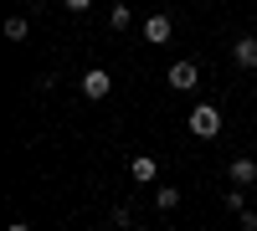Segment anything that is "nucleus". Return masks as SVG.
Segmentation results:
<instances>
[{
  "label": "nucleus",
  "instance_id": "f257e3e1",
  "mask_svg": "<svg viewBox=\"0 0 257 231\" xmlns=\"http://www.w3.org/2000/svg\"><path fill=\"white\" fill-rule=\"evenodd\" d=\"M185 129L196 139H216L221 134V108H216V103H196V108L185 113Z\"/></svg>",
  "mask_w": 257,
  "mask_h": 231
},
{
  "label": "nucleus",
  "instance_id": "f03ea898",
  "mask_svg": "<svg viewBox=\"0 0 257 231\" xmlns=\"http://www.w3.org/2000/svg\"><path fill=\"white\" fill-rule=\"evenodd\" d=\"M77 88H82V98H93V103H103V98L113 93V72H108V67H88V72L77 77Z\"/></svg>",
  "mask_w": 257,
  "mask_h": 231
},
{
  "label": "nucleus",
  "instance_id": "7ed1b4c3",
  "mask_svg": "<svg viewBox=\"0 0 257 231\" xmlns=\"http://www.w3.org/2000/svg\"><path fill=\"white\" fill-rule=\"evenodd\" d=\"M165 82H170V88H175V93H196V82H201V67H196V62H170V72H165Z\"/></svg>",
  "mask_w": 257,
  "mask_h": 231
},
{
  "label": "nucleus",
  "instance_id": "20e7f679",
  "mask_svg": "<svg viewBox=\"0 0 257 231\" xmlns=\"http://www.w3.org/2000/svg\"><path fill=\"white\" fill-rule=\"evenodd\" d=\"M139 31H144L149 47H165V41L175 36V21H170L165 11H155V16H144V21H139Z\"/></svg>",
  "mask_w": 257,
  "mask_h": 231
},
{
  "label": "nucleus",
  "instance_id": "39448f33",
  "mask_svg": "<svg viewBox=\"0 0 257 231\" xmlns=\"http://www.w3.org/2000/svg\"><path fill=\"white\" fill-rule=\"evenodd\" d=\"M128 180H134V185H155L160 180V159L155 154H134V159H128Z\"/></svg>",
  "mask_w": 257,
  "mask_h": 231
},
{
  "label": "nucleus",
  "instance_id": "423d86ee",
  "mask_svg": "<svg viewBox=\"0 0 257 231\" xmlns=\"http://www.w3.org/2000/svg\"><path fill=\"white\" fill-rule=\"evenodd\" d=\"M231 62H237L242 72H257V36H237L231 41Z\"/></svg>",
  "mask_w": 257,
  "mask_h": 231
},
{
  "label": "nucleus",
  "instance_id": "0eeeda50",
  "mask_svg": "<svg viewBox=\"0 0 257 231\" xmlns=\"http://www.w3.org/2000/svg\"><path fill=\"white\" fill-rule=\"evenodd\" d=\"M226 180L242 185V190H247V185H257V159H242V154H237V159L226 164Z\"/></svg>",
  "mask_w": 257,
  "mask_h": 231
},
{
  "label": "nucleus",
  "instance_id": "6e6552de",
  "mask_svg": "<svg viewBox=\"0 0 257 231\" xmlns=\"http://www.w3.org/2000/svg\"><path fill=\"white\" fill-rule=\"evenodd\" d=\"M175 205H180V190H175V185H155V211H175Z\"/></svg>",
  "mask_w": 257,
  "mask_h": 231
},
{
  "label": "nucleus",
  "instance_id": "1a4fd4ad",
  "mask_svg": "<svg viewBox=\"0 0 257 231\" xmlns=\"http://www.w3.org/2000/svg\"><path fill=\"white\" fill-rule=\"evenodd\" d=\"M26 36H31V21H26V16H11V21H6V41H11V47H21Z\"/></svg>",
  "mask_w": 257,
  "mask_h": 231
},
{
  "label": "nucleus",
  "instance_id": "9d476101",
  "mask_svg": "<svg viewBox=\"0 0 257 231\" xmlns=\"http://www.w3.org/2000/svg\"><path fill=\"white\" fill-rule=\"evenodd\" d=\"M108 31H134V11H128V6H113V11H108Z\"/></svg>",
  "mask_w": 257,
  "mask_h": 231
},
{
  "label": "nucleus",
  "instance_id": "9b49d317",
  "mask_svg": "<svg viewBox=\"0 0 257 231\" xmlns=\"http://www.w3.org/2000/svg\"><path fill=\"white\" fill-rule=\"evenodd\" d=\"M226 211H231V216L247 211V190H242V185H231V190H226Z\"/></svg>",
  "mask_w": 257,
  "mask_h": 231
},
{
  "label": "nucleus",
  "instance_id": "f8f14e48",
  "mask_svg": "<svg viewBox=\"0 0 257 231\" xmlns=\"http://www.w3.org/2000/svg\"><path fill=\"white\" fill-rule=\"evenodd\" d=\"M108 221H113V231H123V226H134V211H128V205H113Z\"/></svg>",
  "mask_w": 257,
  "mask_h": 231
},
{
  "label": "nucleus",
  "instance_id": "ddd939ff",
  "mask_svg": "<svg viewBox=\"0 0 257 231\" xmlns=\"http://www.w3.org/2000/svg\"><path fill=\"white\" fill-rule=\"evenodd\" d=\"M237 226H242V231H257V211H242V216H237Z\"/></svg>",
  "mask_w": 257,
  "mask_h": 231
},
{
  "label": "nucleus",
  "instance_id": "4468645a",
  "mask_svg": "<svg viewBox=\"0 0 257 231\" xmlns=\"http://www.w3.org/2000/svg\"><path fill=\"white\" fill-rule=\"evenodd\" d=\"M62 6H67L72 16H82V11H88V6H93V0H62Z\"/></svg>",
  "mask_w": 257,
  "mask_h": 231
},
{
  "label": "nucleus",
  "instance_id": "2eb2a0df",
  "mask_svg": "<svg viewBox=\"0 0 257 231\" xmlns=\"http://www.w3.org/2000/svg\"><path fill=\"white\" fill-rule=\"evenodd\" d=\"M11 231H31V226H26V221H16V226H11Z\"/></svg>",
  "mask_w": 257,
  "mask_h": 231
},
{
  "label": "nucleus",
  "instance_id": "dca6fc26",
  "mask_svg": "<svg viewBox=\"0 0 257 231\" xmlns=\"http://www.w3.org/2000/svg\"><path fill=\"white\" fill-rule=\"evenodd\" d=\"M113 6H128V0H113Z\"/></svg>",
  "mask_w": 257,
  "mask_h": 231
},
{
  "label": "nucleus",
  "instance_id": "f3484780",
  "mask_svg": "<svg viewBox=\"0 0 257 231\" xmlns=\"http://www.w3.org/2000/svg\"><path fill=\"white\" fill-rule=\"evenodd\" d=\"M108 231H113V226H108Z\"/></svg>",
  "mask_w": 257,
  "mask_h": 231
}]
</instances>
